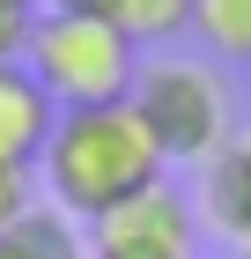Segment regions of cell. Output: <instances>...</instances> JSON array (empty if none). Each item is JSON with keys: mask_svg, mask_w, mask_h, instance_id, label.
<instances>
[{"mask_svg": "<svg viewBox=\"0 0 251 259\" xmlns=\"http://www.w3.org/2000/svg\"><path fill=\"white\" fill-rule=\"evenodd\" d=\"M44 193L67 222H96L126 200H140L148 185H163V148H155L148 119L126 104H89V111H59L52 141H44Z\"/></svg>", "mask_w": 251, "mask_h": 259, "instance_id": "cell-1", "label": "cell"}, {"mask_svg": "<svg viewBox=\"0 0 251 259\" xmlns=\"http://www.w3.org/2000/svg\"><path fill=\"white\" fill-rule=\"evenodd\" d=\"M22 67L44 81V97H52L59 111H89V104H126L133 97L140 45L126 37V30H111L96 8L52 0V8H30Z\"/></svg>", "mask_w": 251, "mask_h": 259, "instance_id": "cell-2", "label": "cell"}, {"mask_svg": "<svg viewBox=\"0 0 251 259\" xmlns=\"http://www.w3.org/2000/svg\"><path fill=\"white\" fill-rule=\"evenodd\" d=\"M133 111L148 119L163 163H207L236 141L229 89H222V74L207 60H140Z\"/></svg>", "mask_w": 251, "mask_h": 259, "instance_id": "cell-3", "label": "cell"}, {"mask_svg": "<svg viewBox=\"0 0 251 259\" xmlns=\"http://www.w3.org/2000/svg\"><path fill=\"white\" fill-rule=\"evenodd\" d=\"M89 259H199V207L170 178L89 222Z\"/></svg>", "mask_w": 251, "mask_h": 259, "instance_id": "cell-4", "label": "cell"}, {"mask_svg": "<svg viewBox=\"0 0 251 259\" xmlns=\"http://www.w3.org/2000/svg\"><path fill=\"white\" fill-rule=\"evenodd\" d=\"M59 126V104L44 97V81L30 67H0V163H22V170H37L44 141Z\"/></svg>", "mask_w": 251, "mask_h": 259, "instance_id": "cell-5", "label": "cell"}, {"mask_svg": "<svg viewBox=\"0 0 251 259\" xmlns=\"http://www.w3.org/2000/svg\"><path fill=\"white\" fill-rule=\"evenodd\" d=\"M199 215L244 252L251 244V134H236L222 156L199 163Z\"/></svg>", "mask_w": 251, "mask_h": 259, "instance_id": "cell-6", "label": "cell"}, {"mask_svg": "<svg viewBox=\"0 0 251 259\" xmlns=\"http://www.w3.org/2000/svg\"><path fill=\"white\" fill-rule=\"evenodd\" d=\"M74 8H96L133 45H170V37L192 30V0H74Z\"/></svg>", "mask_w": 251, "mask_h": 259, "instance_id": "cell-7", "label": "cell"}, {"mask_svg": "<svg viewBox=\"0 0 251 259\" xmlns=\"http://www.w3.org/2000/svg\"><path fill=\"white\" fill-rule=\"evenodd\" d=\"M0 259H89V244L74 237V222L59 215V207H30L0 237Z\"/></svg>", "mask_w": 251, "mask_h": 259, "instance_id": "cell-8", "label": "cell"}, {"mask_svg": "<svg viewBox=\"0 0 251 259\" xmlns=\"http://www.w3.org/2000/svg\"><path fill=\"white\" fill-rule=\"evenodd\" d=\"M192 37L214 60H251V0H192Z\"/></svg>", "mask_w": 251, "mask_h": 259, "instance_id": "cell-9", "label": "cell"}, {"mask_svg": "<svg viewBox=\"0 0 251 259\" xmlns=\"http://www.w3.org/2000/svg\"><path fill=\"white\" fill-rule=\"evenodd\" d=\"M30 215V170L22 163H0V237Z\"/></svg>", "mask_w": 251, "mask_h": 259, "instance_id": "cell-10", "label": "cell"}, {"mask_svg": "<svg viewBox=\"0 0 251 259\" xmlns=\"http://www.w3.org/2000/svg\"><path fill=\"white\" fill-rule=\"evenodd\" d=\"M22 37H30V8H0V67L22 60Z\"/></svg>", "mask_w": 251, "mask_h": 259, "instance_id": "cell-11", "label": "cell"}, {"mask_svg": "<svg viewBox=\"0 0 251 259\" xmlns=\"http://www.w3.org/2000/svg\"><path fill=\"white\" fill-rule=\"evenodd\" d=\"M0 8H30V0H0Z\"/></svg>", "mask_w": 251, "mask_h": 259, "instance_id": "cell-12", "label": "cell"}, {"mask_svg": "<svg viewBox=\"0 0 251 259\" xmlns=\"http://www.w3.org/2000/svg\"><path fill=\"white\" fill-rule=\"evenodd\" d=\"M236 259H251V244H244V252H236Z\"/></svg>", "mask_w": 251, "mask_h": 259, "instance_id": "cell-13", "label": "cell"}]
</instances>
